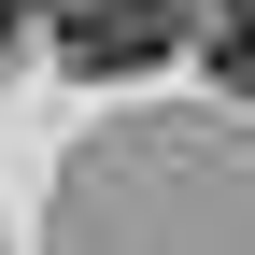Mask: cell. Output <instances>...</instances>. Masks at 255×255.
<instances>
[{
  "label": "cell",
  "instance_id": "3957f363",
  "mask_svg": "<svg viewBox=\"0 0 255 255\" xmlns=\"http://www.w3.org/2000/svg\"><path fill=\"white\" fill-rule=\"evenodd\" d=\"M0 28H14V0H0Z\"/></svg>",
  "mask_w": 255,
  "mask_h": 255
},
{
  "label": "cell",
  "instance_id": "7a4b0ae2",
  "mask_svg": "<svg viewBox=\"0 0 255 255\" xmlns=\"http://www.w3.org/2000/svg\"><path fill=\"white\" fill-rule=\"evenodd\" d=\"M213 57H227V85H255V0H227V43Z\"/></svg>",
  "mask_w": 255,
  "mask_h": 255
},
{
  "label": "cell",
  "instance_id": "6da1fadb",
  "mask_svg": "<svg viewBox=\"0 0 255 255\" xmlns=\"http://www.w3.org/2000/svg\"><path fill=\"white\" fill-rule=\"evenodd\" d=\"M57 57L71 71H142V57H170V0H71Z\"/></svg>",
  "mask_w": 255,
  "mask_h": 255
}]
</instances>
